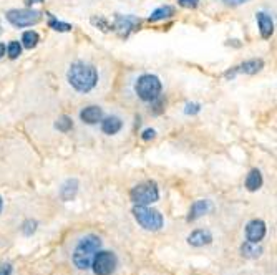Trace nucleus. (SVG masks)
<instances>
[{"mask_svg":"<svg viewBox=\"0 0 277 275\" xmlns=\"http://www.w3.org/2000/svg\"><path fill=\"white\" fill-rule=\"evenodd\" d=\"M37 2H43V0H27L28 5H30V3H37Z\"/></svg>","mask_w":277,"mask_h":275,"instance_id":"nucleus-33","label":"nucleus"},{"mask_svg":"<svg viewBox=\"0 0 277 275\" xmlns=\"http://www.w3.org/2000/svg\"><path fill=\"white\" fill-rule=\"evenodd\" d=\"M92 23L95 27H98L100 28V30H103V32H110V30H113V25H110V23H108V20L105 17H93L92 18Z\"/></svg>","mask_w":277,"mask_h":275,"instance_id":"nucleus-25","label":"nucleus"},{"mask_svg":"<svg viewBox=\"0 0 277 275\" xmlns=\"http://www.w3.org/2000/svg\"><path fill=\"white\" fill-rule=\"evenodd\" d=\"M12 272H13L12 264H8V262L0 264V275H12Z\"/></svg>","mask_w":277,"mask_h":275,"instance_id":"nucleus-29","label":"nucleus"},{"mask_svg":"<svg viewBox=\"0 0 277 275\" xmlns=\"http://www.w3.org/2000/svg\"><path fill=\"white\" fill-rule=\"evenodd\" d=\"M3 55H5V45H3V43H0V58H2Z\"/></svg>","mask_w":277,"mask_h":275,"instance_id":"nucleus-32","label":"nucleus"},{"mask_svg":"<svg viewBox=\"0 0 277 275\" xmlns=\"http://www.w3.org/2000/svg\"><path fill=\"white\" fill-rule=\"evenodd\" d=\"M123 128V121L118 116H108L101 120V131L108 136H113L120 133Z\"/></svg>","mask_w":277,"mask_h":275,"instance_id":"nucleus-14","label":"nucleus"},{"mask_svg":"<svg viewBox=\"0 0 277 275\" xmlns=\"http://www.w3.org/2000/svg\"><path fill=\"white\" fill-rule=\"evenodd\" d=\"M150 105H151V113H153V115H161V113L165 111V100H163V96L156 98V100L151 101Z\"/></svg>","mask_w":277,"mask_h":275,"instance_id":"nucleus-26","label":"nucleus"},{"mask_svg":"<svg viewBox=\"0 0 277 275\" xmlns=\"http://www.w3.org/2000/svg\"><path fill=\"white\" fill-rule=\"evenodd\" d=\"M78 193V181L77 179H67L60 188V198L63 201H70Z\"/></svg>","mask_w":277,"mask_h":275,"instance_id":"nucleus-18","label":"nucleus"},{"mask_svg":"<svg viewBox=\"0 0 277 275\" xmlns=\"http://www.w3.org/2000/svg\"><path fill=\"white\" fill-rule=\"evenodd\" d=\"M155 138H156V131L153 130V128H146V130L141 133L143 141H151V139H155Z\"/></svg>","mask_w":277,"mask_h":275,"instance_id":"nucleus-28","label":"nucleus"},{"mask_svg":"<svg viewBox=\"0 0 277 275\" xmlns=\"http://www.w3.org/2000/svg\"><path fill=\"white\" fill-rule=\"evenodd\" d=\"M22 53V43L17 42V40H12L10 43H8L7 47V55L12 58V60H15V58L20 57Z\"/></svg>","mask_w":277,"mask_h":275,"instance_id":"nucleus-23","label":"nucleus"},{"mask_svg":"<svg viewBox=\"0 0 277 275\" xmlns=\"http://www.w3.org/2000/svg\"><path fill=\"white\" fill-rule=\"evenodd\" d=\"M40 42V37H38V33L35 30H27V32H23V35H22V45L25 47V48H35L37 47V43Z\"/></svg>","mask_w":277,"mask_h":275,"instance_id":"nucleus-20","label":"nucleus"},{"mask_svg":"<svg viewBox=\"0 0 277 275\" xmlns=\"http://www.w3.org/2000/svg\"><path fill=\"white\" fill-rule=\"evenodd\" d=\"M55 128L58 131H62V133H68L73 128V120L70 116H67V115H62L58 120L55 121Z\"/></svg>","mask_w":277,"mask_h":275,"instance_id":"nucleus-22","label":"nucleus"},{"mask_svg":"<svg viewBox=\"0 0 277 275\" xmlns=\"http://www.w3.org/2000/svg\"><path fill=\"white\" fill-rule=\"evenodd\" d=\"M256 20H257V25H259L261 37L266 38V40L271 38L272 33H274V20H272V17L266 12H257Z\"/></svg>","mask_w":277,"mask_h":275,"instance_id":"nucleus-12","label":"nucleus"},{"mask_svg":"<svg viewBox=\"0 0 277 275\" xmlns=\"http://www.w3.org/2000/svg\"><path fill=\"white\" fill-rule=\"evenodd\" d=\"M262 252H264V249L261 247L259 242H249V240H246V242L241 245V254H242V257H246V259H257V257H261Z\"/></svg>","mask_w":277,"mask_h":275,"instance_id":"nucleus-17","label":"nucleus"},{"mask_svg":"<svg viewBox=\"0 0 277 275\" xmlns=\"http://www.w3.org/2000/svg\"><path fill=\"white\" fill-rule=\"evenodd\" d=\"M187 244L192 247H204L212 242V234L207 229H196L187 235Z\"/></svg>","mask_w":277,"mask_h":275,"instance_id":"nucleus-11","label":"nucleus"},{"mask_svg":"<svg viewBox=\"0 0 277 275\" xmlns=\"http://www.w3.org/2000/svg\"><path fill=\"white\" fill-rule=\"evenodd\" d=\"M0 33H2V23H0Z\"/></svg>","mask_w":277,"mask_h":275,"instance_id":"nucleus-35","label":"nucleus"},{"mask_svg":"<svg viewBox=\"0 0 277 275\" xmlns=\"http://www.w3.org/2000/svg\"><path fill=\"white\" fill-rule=\"evenodd\" d=\"M40 18L42 13L38 10H32V8H13V10L7 12V20L18 28L35 25V23L40 22Z\"/></svg>","mask_w":277,"mask_h":275,"instance_id":"nucleus-6","label":"nucleus"},{"mask_svg":"<svg viewBox=\"0 0 277 275\" xmlns=\"http://www.w3.org/2000/svg\"><path fill=\"white\" fill-rule=\"evenodd\" d=\"M80 120L87 125H98L103 120V110L96 105L83 108L80 111Z\"/></svg>","mask_w":277,"mask_h":275,"instance_id":"nucleus-13","label":"nucleus"},{"mask_svg":"<svg viewBox=\"0 0 277 275\" xmlns=\"http://www.w3.org/2000/svg\"><path fill=\"white\" fill-rule=\"evenodd\" d=\"M262 183H264V179H262V174L259 169H251L249 174L246 176V189L251 191V193H256V191H259L262 188Z\"/></svg>","mask_w":277,"mask_h":275,"instance_id":"nucleus-16","label":"nucleus"},{"mask_svg":"<svg viewBox=\"0 0 277 275\" xmlns=\"http://www.w3.org/2000/svg\"><path fill=\"white\" fill-rule=\"evenodd\" d=\"M2 207H3V199L0 198V212H2Z\"/></svg>","mask_w":277,"mask_h":275,"instance_id":"nucleus-34","label":"nucleus"},{"mask_svg":"<svg viewBox=\"0 0 277 275\" xmlns=\"http://www.w3.org/2000/svg\"><path fill=\"white\" fill-rule=\"evenodd\" d=\"M101 249V239L95 234H88L80 239L73 250V264L78 270H88L92 269L93 257L98 250Z\"/></svg>","mask_w":277,"mask_h":275,"instance_id":"nucleus-2","label":"nucleus"},{"mask_svg":"<svg viewBox=\"0 0 277 275\" xmlns=\"http://www.w3.org/2000/svg\"><path fill=\"white\" fill-rule=\"evenodd\" d=\"M199 111H201V105H197V103H186L185 106L186 115H197Z\"/></svg>","mask_w":277,"mask_h":275,"instance_id":"nucleus-27","label":"nucleus"},{"mask_svg":"<svg viewBox=\"0 0 277 275\" xmlns=\"http://www.w3.org/2000/svg\"><path fill=\"white\" fill-rule=\"evenodd\" d=\"M135 91L138 98L145 103H151L155 101L156 98L161 96L163 91V83L156 75H151V73H145L136 80L135 85Z\"/></svg>","mask_w":277,"mask_h":275,"instance_id":"nucleus-3","label":"nucleus"},{"mask_svg":"<svg viewBox=\"0 0 277 275\" xmlns=\"http://www.w3.org/2000/svg\"><path fill=\"white\" fill-rule=\"evenodd\" d=\"M266 222L261 219H252L246 225V240L249 242H261L266 237Z\"/></svg>","mask_w":277,"mask_h":275,"instance_id":"nucleus-9","label":"nucleus"},{"mask_svg":"<svg viewBox=\"0 0 277 275\" xmlns=\"http://www.w3.org/2000/svg\"><path fill=\"white\" fill-rule=\"evenodd\" d=\"M130 199L135 206H150L158 203V199H160L158 184L155 181H146V183L135 186L130 191Z\"/></svg>","mask_w":277,"mask_h":275,"instance_id":"nucleus-5","label":"nucleus"},{"mask_svg":"<svg viewBox=\"0 0 277 275\" xmlns=\"http://www.w3.org/2000/svg\"><path fill=\"white\" fill-rule=\"evenodd\" d=\"M37 227H38V222L35 219H27L25 222L22 224V234L27 235V237H30L32 234L37 232Z\"/></svg>","mask_w":277,"mask_h":275,"instance_id":"nucleus-24","label":"nucleus"},{"mask_svg":"<svg viewBox=\"0 0 277 275\" xmlns=\"http://www.w3.org/2000/svg\"><path fill=\"white\" fill-rule=\"evenodd\" d=\"M140 25H141V20L135 15H116L113 30H116L123 38H126L131 32L140 28Z\"/></svg>","mask_w":277,"mask_h":275,"instance_id":"nucleus-8","label":"nucleus"},{"mask_svg":"<svg viewBox=\"0 0 277 275\" xmlns=\"http://www.w3.org/2000/svg\"><path fill=\"white\" fill-rule=\"evenodd\" d=\"M67 80L70 86L78 93H90L98 85V71L96 68L85 62L72 63L67 71Z\"/></svg>","mask_w":277,"mask_h":275,"instance_id":"nucleus-1","label":"nucleus"},{"mask_svg":"<svg viewBox=\"0 0 277 275\" xmlns=\"http://www.w3.org/2000/svg\"><path fill=\"white\" fill-rule=\"evenodd\" d=\"M180 2L181 7H186V8H196L197 3H199V0H178Z\"/></svg>","mask_w":277,"mask_h":275,"instance_id":"nucleus-30","label":"nucleus"},{"mask_svg":"<svg viewBox=\"0 0 277 275\" xmlns=\"http://www.w3.org/2000/svg\"><path fill=\"white\" fill-rule=\"evenodd\" d=\"M118 259L110 250H98L93 257L92 269L95 275H111L116 270Z\"/></svg>","mask_w":277,"mask_h":275,"instance_id":"nucleus-7","label":"nucleus"},{"mask_svg":"<svg viewBox=\"0 0 277 275\" xmlns=\"http://www.w3.org/2000/svg\"><path fill=\"white\" fill-rule=\"evenodd\" d=\"M48 17H50V20H48V27L52 28V30H55V32H70L72 30V25L70 23H65V22H60L58 18H55L52 15V13H47Z\"/></svg>","mask_w":277,"mask_h":275,"instance_id":"nucleus-21","label":"nucleus"},{"mask_svg":"<svg viewBox=\"0 0 277 275\" xmlns=\"http://www.w3.org/2000/svg\"><path fill=\"white\" fill-rule=\"evenodd\" d=\"M222 2H224L226 5L236 7V5H242V3H247L249 0H222Z\"/></svg>","mask_w":277,"mask_h":275,"instance_id":"nucleus-31","label":"nucleus"},{"mask_svg":"<svg viewBox=\"0 0 277 275\" xmlns=\"http://www.w3.org/2000/svg\"><path fill=\"white\" fill-rule=\"evenodd\" d=\"M173 15H175V7L163 5L160 8H156V10L150 15L148 20L150 22H161V20H166V18H171Z\"/></svg>","mask_w":277,"mask_h":275,"instance_id":"nucleus-19","label":"nucleus"},{"mask_svg":"<svg viewBox=\"0 0 277 275\" xmlns=\"http://www.w3.org/2000/svg\"><path fill=\"white\" fill-rule=\"evenodd\" d=\"M131 212L136 222L145 230H150V232H156L165 224V219H163L160 210L151 209L150 206H135Z\"/></svg>","mask_w":277,"mask_h":275,"instance_id":"nucleus-4","label":"nucleus"},{"mask_svg":"<svg viewBox=\"0 0 277 275\" xmlns=\"http://www.w3.org/2000/svg\"><path fill=\"white\" fill-rule=\"evenodd\" d=\"M262 68H264V62L261 58H252V60H247L244 63H241L239 67H236L237 73H246V75H256L259 73Z\"/></svg>","mask_w":277,"mask_h":275,"instance_id":"nucleus-15","label":"nucleus"},{"mask_svg":"<svg viewBox=\"0 0 277 275\" xmlns=\"http://www.w3.org/2000/svg\"><path fill=\"white\" fill-rule=\"evenodd\" d=\"M211 210H212L211 201L209 199H199V201H196V203L191 204V209H189V212H187L186 220L187 222H194V220L201 219L202 215L209 214Z\"/></svg>","mask_w":277,"mask_h":275,"instance_id":"nucleus-10","label":"nucleus"}]
</instances>
